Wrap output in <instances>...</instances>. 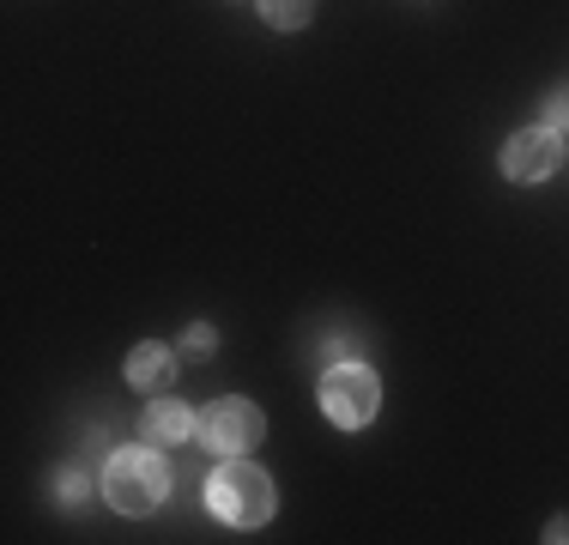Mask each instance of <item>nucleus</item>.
Segmentation results:
<instances>
[{
    "mask_svg": "<svg viewBox=\"0 0 569 545\" xmlns=\"http://www.w3.org/2000/svg\"><path fill=\"white\" fill-rule=\"evenodd\" d=\"M170 376H176V358H170L164 346H140V351L128 358V388H146V394H152V388H170Z\"/></svg>",
    "mask_w": 569,
    "mask_h": 545,
    "instance_id": "0eeeda50",
    "label": "nucleus"
},
{
    "mask_svg": "<svg viewBox=\"0 0 569 545\" xmlns=\"http://www.w3.org/2000/svg\"><path fill=\"white\" fill-rule=\"evenodd\" d=\"M164 490H170V467L158 460L152 443H146V448H116L110 467H103V497H110L121 515L158 509V503H164Z\"/></svg>",
    "mask_w": 569,
    "mask_h": 545,
    "instance_id": "f03ea898",
    "label": "nucleus"
},
{
    "mask_svg": "<svg viewBox=\"0 0 569 545\" xmlns=\"http://www.w3.org/2000/svg\"><path fill=\"white\" fill-rule=\"evenodd\" d=\"M212 346H219V339H212L207 321H194V327L182 334V351H188V358H212Z\"/></svg>",
    "mask_w": 569,
    "mask_h": 545,
    "instance_id": "1a4fd4ad",
    "label": "nucleus"
},
{
    "mask_svg": "<svg viewBox=\"0 0 569 545\" xmlns=\"http://www.w3.org/2000/svg\"><path fill=\"white\" fill-rule=\"evenodd\" d=\"M376 406H382L376 370H363V364H333V370L321 376V413H328L340 430L370 425V418H376Z\"/></svg>",
    "mask_w": 569,
    "mask_h": 545,
    "instance_id": "20e7f679",
    "label": "nucleus"
},
{
    "mask_svg": "<svg viewBox=\"0 0 569 545\" xmlns=\"http://www.w3.org/2000/svg\"><path fill=\"white\" fill-rule=\"evenodd\" d=\"M207 509L219 515L230 527H261L267 515H273V479H267L254 460L230 455L219 473L207 479Z\"/></svg>",
    "mask_w": 569,
    "mask_h": 545,
    "instance_id": "f257e3e1",
    "label": "nucleus"
},
{
    "mask_svg": "<svg viewBox=\"0 0 569 545\" xmlns=\"http://www.w3.org/2000/svg\"><path fill=\"white\" fill-rule=\"evenodd\" d=\"M546 539H569V515H558V522H551V534Z\"/></svg>",
    "mask_w": 569,
    "mask_h": 545,
    "instance_id": "f8f14e48",
    "label": "nucleus"
},
{
    "mask_svg": "<svg viewBox=\"0 0 569 545\" xmlns=\"http://www.w3.org/2000/svg\"><path fill=\"white\" fill-rule=\"evenodd\" d=\"M140 436L152 448H170V443H182V436H200V418L188 413L182 400H164V394H158V400L146 406V418H140Z\"/></svg>",
    "mask_w": 569,
    "mask_h": 545,
    "instance_id": "423d86ee",
    "label": "nucleus"
},
{
    "mask_svg": "<svg viewBox=\"0 0 569 545\" xmlns=\"http://www.w3.org/2000/svg\"><path fill=\"white\" fill-rule=\"evenodd\" d=\"M558 164H563V133H551L546 121L509 133V146H503V176L509 182H551Z\"/></svg>",
    "mask_w": 569,
    "mask_h": 545,
    "instance_id": "39448f33",
    "label": "nucleus"
},
{
    "mask_svg": "<svg viewBox=\"0 0 569 545\" xmlns=\"http://www.w3.org/2000/svg\"><path fill=\"white\" fill-rule=\"evenodd\" d=\"M261 19L273 24V31H303V24L316 19V0H261Z\"/></svg>",
    "mask_w": 569,
    "mask_h": 545,
    "instance_id": "6e6552de",
    "label": "nucleus"
},
{
    "mask_svg": "<svg viewBox=\"0 0 569 545\" xmlns=\"http://www.w3.org/2000/svg\"><path fill=\"white\" fill-rule=\"evenodd\" d=\"M261 436H267V418H261V406L242 400V394H224V400H212L207 413H200V443H207L219 460L249 455Z\"/></svg>",
    "mask_w": 569,
    "mask_h": 545,
    "instance_id": "7ed1b4c3",
    "label": "nucleus"
},
{
    "mask_svg": "<svg viewBox=\"0 0 569 545\" xmlns=\"http://www.w3.org/2000/svg\"><path fill=\"white\" fill-rule=\"evenodd\" d=\"M546 128L569 133V91H551V98H546Z\"/></svg>",
    "mask_w": 569,
    "mask_h": 545,
    "instance_id": "9d476101",
    "label": "nucleus"
},
{
    "mask_svg": "<svg viewBox=\"0 0 569 545\" xmlns=\"http://www.w3.org/2000/svg\"><path fill=\"white\" fill-rule=\"evenodd\" d=\"M61 503H79L86 497V473H61V490H56Z\"/></svg>",
    "mask_w": 569,
    "mask_h": 545,
    "instance_id": "9b49d317",
    "label": "nucleus"
}]
</instances>
